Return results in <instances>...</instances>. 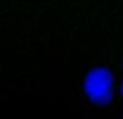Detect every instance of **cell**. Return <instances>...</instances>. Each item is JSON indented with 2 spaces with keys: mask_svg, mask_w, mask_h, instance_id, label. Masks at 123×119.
Here are the masks:
<instances>
[{
  "mask_svg": "<svg viewBox=\"0 0 123 119\" xmlns=\"http://www.w3.org/2000/svg\"><path fill=\"white\" fill-rule=\"evenodd\" d=\"M92 86V92L97 95H102L105 93L107 89V77L103 75H97L93 78V81L91 83Z\"/></svg>",
  "mask_w": 123,
  "mask_h": 119,
  "instance_id": "cell-1",
  "label": "cell"
}]
</instances>
